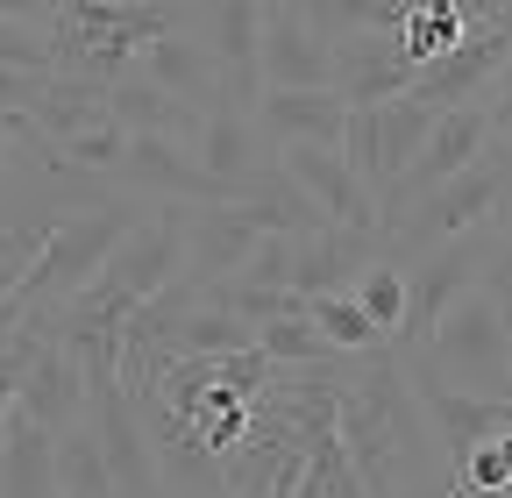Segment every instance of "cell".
Returning <instances> with one entry per match:
<instances>
[{"label":"cell","instance_id":"obj_1","mask_svg":"<svg viewBox=\"0 0 512 498\" xmlns=\"http://www.w3.org/2000/svg\"><path fill=\"white\" fill-rule=\"evenodd\" d=\"M335 442L363 484V498H399L406 484L448 470L441 449L427 442V420L413 406V385H406V356L392 342H377L335 392Z\"/></svg>","mask_w":512,"mask_h":498},{"label":"cell","instance_id":"obj_2","mask_svg":"<svg viewBox=\"0 0 512 498\" xmlns=\"http://www.w3.org/2000/svg\"><path fill=\"white\" fill-rule=\"evenodd\" d=\"M178 264H185V221H178V207L171 200H157L136 228H128L121 242H114V257L64 299V306H36L43 314V328L57 335V342H121V321L136 314V306L157 292V285H171L178 278Z\"/></svg>","mask_w":512,"mask_h":498},{"label":"cell","instance_id":"obj_3","mask_svg":"<svg viewBox=\"0 0 512 498\" xmlns=\"http://www.w3.org/2000/svg\"><path fill=\"white\" fill-rule=\"evenodd\" d=\"M192 0H57L43 36H50V72L64 79H128L150 36L185 29Z\"/></svg>","mask_w":512,"mask_h":498},{"label":"cell","instance_id":"obj_4","mask_svg":"<svg viewBox=\"0 0 512 498\" xmlns=\"http://www.w3.org/2000/svg\"><path fill=\"white\" fill-rule=\"evenodd\" d=\"M505 200H512V143H484L456 178H441V185H427V193L406 207V214H392L377 228V242H384V257L392 264H406V257H420L427 242H448V235H470V228H484V221H498L505 214Z\"/></svg>","mask_w":512,"mask_h":498},{"label":"cell","instance_id":"obj_5","mask_svg":"<svg viewBox=\"0 0 512 498\" xmlns=\"http://www.w3.org/2000/svg\"><path fill=\"white\" fill-rule=\"evenodd\" d=\"M420 370H434L441 385L477 392V399H512V328L498 321V306L470 285L448 314L427 328V342L413 349Z\"/></svg>","mask_w":512,"mask_h":498},{"label":"cell","instance_id":"obj_6","mask_svg":"<svg viewBox=\"0 0 512 498\" xmlns=\"http://www.w3.org/2000/svg\"><path fill=\"white\" fill-rule=\"evenodd\" d=\"M143 214L136 207H107V200H93V207H79V214H57L50 228H43V242H36V257H29V271H22V299L29 306H43V314H50V306H64V299H72L107 257H114V242L128 235V228H136Z\"/></svg>","mask_w":512,"mask_h":498},{"label":"cell","instance_id":"obj_7","mask_svg":"<svg viewBox=\"0 0 512 498\" xmlns=\"http://www.w3.org/2000/svg\"><path fill=\"white\" fill-rule=\"evenodd\" d=\"M491 228V221H484ZM484 228H470V235H448V242H427L420 257H406L399 271H406V321H399V335H392V349L399 356H413L420 342H427V328L456 306L470 285H477V257H484Z\"/></svg>","mask_w":512,"mask_h":498},{"label":"cell","instance_id":"obj_8","mask_svg":"<svg viewBox=\"0 0 512 498\" xmlns=\"http://www.w3.org/2000/svg\"><path fill=\"white\" fill-rule=\"evenodd\" d=\"M512 57V15H491V22H470L456 43H448L441 57H427V65H413V79H406V100H420V107H463V100H477L484 86H491V72Z\"/></svg>","mask_w":512,"mask_h":498},{"label":"cell","instance_id":"obj_9","mask_svg":"<svg viewBox=\"0 0 512 498\" xmlns=\"http://www.w3.org/2000/svg\"><path fill=\"white\" fill-rule=\"evenodd\" d=\"M491 143V121H484V107L477 100H463V107H441L434 114V129H427V143H420V157L392 178V185H384V200H377V228L384 221H392V214H406L420 193H427V185H441V178H456L477 150Z\"/></svg>","mask_w":512,"mask_h":498},{"label":"cell","instance_id":"obj_10","mask_svg":"<svg viewBox=\"0 0 512 498\" xmlns=\"http://www.w3.org/2000/svg\"><path fill=\"white\" fill-rule=\"evenodd\" d=\"M271 157H278V171L299 185V193L313 200L320 221L377 235V193L342 164V150H328V143H271Z\"/></svg>","mask_w":512,"mask_h":498},{"label":"cell","instance_id":"obj_11","mask_svg":"<svg viewBox=\"0 0 512 498\" xmlns=\"http://www.w3.org/2000/svg\"><path fill=\"white\" fill-rule=\"evenodd\" d=\"M406 385H413V406L427 420V442L441 449V463H456L463 449L491 442V434L512 427V399H477V392H456V385H441L434 370H420L406 356Z\"/></svg>","mask_w":512,"mask_h":498},{"label":"cell","instance_id":"obj_12","mask_svg":"<svg viewBox=\"0 0 512 498\" xmlns=\"http://www.w3.org/2000/svg\"><path fill=\"white\" fill-rule=\"evenodd\" d=\"M114 178L128 185V193L143 200H171V207H207V200H228L221 185L200 171V157H192L185 136H128Z\"/></svg>","mask_w":512,"mask_h":498},{"label":"cell","instance_id":"obj_13","mask_svg":"<svg viewBox=\"0 0 512 498\" xmlns=\"http://www.w3.org/2000/svg\"><path fill=\"white\" fill-rule=\"evenodd\" d=\"M413 79L406 50L392 29H342L328 36V86L349 100V107H377V100H399Z\"/></svg>","mask_w":512,"mask_h":498},{"label":"cell","instance_id":"obj_14","mask_svg":"<svg viewBox=\"0 0 512 498\" xmlns=\"http://www.w3.org/2000/svg\"><path fill=\"white\" fill-rule=\"evenodd\" d=\"M192 157H200V171L235 200L242 185L271 164V136L256 129V114H242V107H200V121H192Z\"/></svg>","mask_w":512,"mask_h":498},{"label":"cell","instance_id":"obj_15","mask_svg":"<svg viewBox=\"0 0 512 498\" xmlns=\"http://www.w3.org/2000/svg\"><path fill=\"white\" fill-rule=\"evenodd\" d=\"M256 72H264V86H328V36L306 22L299 0H264Z\"/></svg>","mask_w":512,"mask_h":498},{"label":"cell","instance_id":"obj_16","mask_svg":"<svg viewBox=\"0 0 512 498\" xmlns=\"http://www.w3.org/2000/svg\"><path fill=\"white\" fill-rule=\"evenodd\" d=\"M377 257H384V242H377V235L320 221V228H306L299 249H292V292H299V299H313V292H349L356 271L377 264Z\"/></svg>","mask_w":512,"mask_h":498},{"label":"cell","instance_id":"obj_17","mask_svg":"<svg viewBox=\"0 0 512 498\" xmlns=\"http://www.w3.org/2000/svg\"><path fill=\"white\" fill-rule=\"evenodd\" d=\"M15 406H22L36 427H50V434H64L72 420H86V370H79V356L64 349L57 335L36 342V356H29V370H22Z\"/></svg>","mask_w":512,"mask_h":498},{"label":"cell","instance_id":"obj_18","mask_svg":"<svg viewBox=\"0 0 512 498\" xmlns=\"http://www.w3.org/2000/svg\"><path fill=\"white\" fill-rule=\"evenodd\" d=\"M249 114H256V129H264L271 143H328L335 150L349 100L335 86H264Z\"/></svg>","mask_w":512,"mask_h":498},{"label":"cell","instance_id":"obj_19","mask_svg":"<svg viewBox=\"0 0 512 498\" xmlns=\"http://www.w3.org/2000/svg\"><path fill=\"white\" fill-rule=\"evenodd\" d=\"M136 72H143L150 86H164L171 100H185V107H214V100H221V72H214L207 43L192 36V29H164V36H150L143 57H136Z\"/></svg>","mask_w":512,"mask_h":498},{"label":"cell","instance_id":"obj_20","mask_svg":"<svg viewBox=\"0 0 512 498\" xmlns=\"http://www.w3.org/2000/svg\"><path fill=\"white\" fill-rule=\"evenodd\" d=\"M0 498H57V434L22 406L0 420Z\"/></svg>","mask_w":512,"mask_h":498},{"label":"cell","instance_id":"obj_21","mask_svg":"<svg viewBox=\"0 0 512 498\" xmlns=\"http://www.w3.org/2000/svg\"><path fill=\"white\" fill-rule=\"evenodd\" d=\"M107 114L121 121L128 136H185V143H192V121H200V107L171 100V93L150 86L143 72H128V79L107 86Z\"/></svg>","mask_w":512,"mask_h":498},{"label":"cell","instance_id":"obj_22","mask_svg":"<svg viewBox=\"0 0 512 498\" xmlns=\"http://www.w3.org/2000/svg\"><path fill=\"white\" fill-rule=\"evenodd\" d=\"M370 121H377V178H370V193L384 200V185H392L413 157H420V143H427V129H434V107H420V100H377L370 107Z\"/></svg>","mask_w":512,"mask_h":498},{"label":"cell","instance_id":"obj_23","mask_svg":"<svg viewBox=\"0 0 512 498\" xmlns=\"http://www.w3.org/2000/svg\"><path fill=\"white\" fill-rule=\"evenodd\" d=\"M57 498H114V470L100 456L93 420H72L57 434Z\"/></svg>","mask_w":512,"mask_h":498},{"label":"cell","instance_id":"obj_24","mask_svg":"<svg viewBox=\"0 0 512 498\" xmlns=\"http://www.w3.org/2000/svg\"><path fill=\"white\" fill-rule=\"evenodd\" d=\"M463 29H470V22L456 15V0H399V22H392V36H399V50H406V65H427V57H441Z\"/></svg>","mask_w":512,"mask_h":498},{"label":"cell","instance_id":"obj_25","mask_svg":"<svg viewBox=\"0 0 512 498\" xmlns=\"http://www.w3.org/2000/svg\"><path fill=\"white\" fill-rule=\"evenodd\" d=\"M256 349H264L278 370H299V363H342L349 349H335L328 335H320L306 314H278V321H264L256 328Z\"/></svg>","mask_w":512,"mask_h":498},{"label":"cell","instance_id":"obj_26","mask_svg":"<svg viewBox=\"0 0 512 498\" xmlns=\"http://www.w3.org/2000/svg\"><path fill=\"white\" fill-rule=\"evenodd\" d=\"M249 342H256V328L235 321V314H221V306H207V299H192L178 335H171L178 356H228V349H249Z\"/></svg>","mask_w":512,"mask_h":498},{"label":"cell","instance_id":"obj_27","mask_svg":"<svg viewBox=\"0 0 512 498\" xmlns=\"http://www.w3.org/2000/svg\"><path fill=\"white\" fill-rule=\"evenodd\" d=\"M306 321L328 335L335 349H349V356H370V349L384 342V335L370 328V314L356 306V292H313V299H306Z\"/></svg>","mask_w":512,"mask_h":498},{"label":"cell","instance_id":"obj_28","mask_svg":"<svg viewBox=\"0 0 512 498\" xmlns=\"http://www.w3.org/2000/svg\"><path fill=\"white\" fill-rule=\"evenodd\" d=\"M356 306H363V314H370V328L384 335V342H392L399 335V321H406V271L392 264V257H377V264H363L356 271Z\"/></svg>","mask_w":512,"mask_h":498},{"label":"cell","instance_id":"obj_29","mask_svg":"<svg viewBox=\"0 0 512 498\" xmlns=\"http://www.w3.org/2000/svg\"><path fill=\"white\" fill-rule=\"evenodd\" d=\"M477 292L498 306V321L512 328V214L484 228V257H477Z\"/></svg>","mask_w":512,"mask_h":498},{"label":"cell","instance_id":"obj_30","mask_svg":"<svg viewBox=\"0 0 512 498\" xmlns=\"http://www.w3.org/2000/svg\"><path fill=\"white\" fill-rule=\"evenodd\" d=\"M64 164H79V171H93V178H114V164H121V150H128V129L107 114V121H93V129H79L72 143H50Z\"/></svg>","mask_w":512,"mask_h":498},{"label":"cell","instance_id":"obj_31","mask_svg":"<svg viewBox=\"0 0 512 498\" xmlns=\"http://www.w3.org/2000/svg\"><path fill=\"white\" fill-rule=\"evenodd\" d=\"M50 328H43V314L29 306L22 314V328L15 335H0V420H8V406H15V392H22V370H29V356H36V342H43Z\"/></svg>","mask_w":512,"mask_h":498},{"label":"cell","instance_id":"obj_32","mask_svg":"<svg viewBox=\"0 0 512 498\" xmlns=\"http://www.w3.org/2000/svg\"><path fill=\"white\" fill-rule=\"evenodd\" d=\"M292 249H299L292 228H264V235H256V249L242 257V271H228V278H249V285H292Z\"/></svg>","mask_w":512,"mask_h":498},{"label":"cell","instance_id":"obj_33","mask_svg":"<svg viewBox=\"0 0 512 498\" xmlns=\"http://www.w3.org/2000/svg\"><path fill=\"white\" fill-rule=\"evenodd\" d=\"M0 65L50 72V36H43L36 22H8V15H0Z\"/></svg>","mask_w":512,"mask_h":498},{"label":"cell","instance_id":"obj_34","mask_svg":"<svg viewBox=\"0 0 512 498\" xmlns=\"http://www.w3.org/2000/svg\"><path fill=\"white\" fill-rule=\"evenodd\" d=\"M477 107H484V121H491V136H498V143H512V57L491 72V86L477 93Z\"/></svg>","mask_w":512,"mask_h":498},{"label":"cell","instance_id":"obj_35","mask_svg":"<svg viewBox=\"0 0 512 498\" xmlns=\"http://www.w3.org/2000/svg\"><path fill=\"white\" fill-rule=\"evenodd\" d=\"M50 8H57V0H0L8 22H50Z\"/></svg>","mask_w":512,"mask_h":498},{"label":"cell","instance_id":"obj_36","mask_svg":"<svg viewBox=\"0 0 512 498\" xmlns=\"http://www.w3.org/2000/svg\"><path fill=\"white\" fill-rule=\"evenodd\" d=\"M0 171H8V114H0Z\"/></svg>","mask_w":512,"mask_h":498},{"label":"cell","instance_id":"obj_37","mask_svg":"<svg viewBox=\"0 0 512 498\" xmlns=\"http://www.w3.org/2000/svg\"><path fill=\"white\" fill-rule=\"evenodd\" d=\"M505 214H512V200H505Z\"/></svg>","mask_w":512,"mask_h":498},{"label":"cell","instance_id":"obj_38","mask_svg":"<svg viewBox=\"0 0 512 498\" xmlns=\"http://www.w3.org/2000/svg\"><path fill=\"white\" fill-rule=\"evenodd\" d=\"M505 498H512V491H505Z\"/></svg>","mask_w":512,"mask_h":498},{"label":"cell","instance_id":"obj_39","mask_svg":"<svg viewBox=\"0 0 512 498\" xmlns=\"http://www.w3.org/2000/svg\"><path fill=\"white\" fill-rule=\"evenodd\" d=\"M498 498H505V491H498Z\"/></svg>","mask_w":512,"mask_h":498}]
</instances>
